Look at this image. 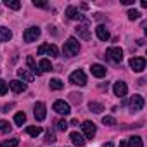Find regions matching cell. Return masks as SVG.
<instances>
[{
    "mask_svg": "<svg viewBox=\"0 0 147 147\" xmlns=\"http://www.w3.org/2000/svg\"><path fill=\"white\" fill-rule=\"evenodd\" d=\"M69 97H71V100L75 102V104H80V102H82V97H83V95H82V94H71Z\"/></svg>",
    "mask_w": 147,
    "mask_h": 147,
    "instance_id": "36",
    "label": "cell"
},
{
    "mask_svg": "<svg viewBox=\"0 0 147 147\" xmlns=\"http://www.w3.org/2000/svg\"><path fill=\"white\" fill-rule=\"evenodd\" d=\"M38 71H40V73L52 71V64H50V61H49V59H42V61L38 62Z\"/></svg>",
    "mask_w": 147,
    "mask_h": 147,
    "instance_id": "19",
    "label": "cell"
},
{
    "mask_svg": "<svg viewBox=\"0 0 147 147\" xmlns=\"http://www.w3.org/2000/svg\"><path fill=\"white\" fill-rule=\"evenodd\" d=\"M7 90H9V85H7L4 80H0V95H5Z\"/></svg>",
    "mask_w": 147,
    "mask_h": 147,
    "instance_id": "33",
    "label": "cell"
},
{
    "mask_svg": "<svg viewBox=\"0 0 147 147\" xmlns=\"http://www.w3.org/2000/svg\"><path fill=\"white\" fill-rule=\"evenodd\" d=\"M62 52H64V55H67V57L76 55V54L80 52V43H78V40H76L75 36L67 38V42H66L64 47H62Z\"/></svg>",
    "mask_w": 147,
    "mask_h": 147,
    "instance_id": "1",
    "label": "cell"
},
{
    "mask_svg": "<svg viewBox=\"0 0 147 147\" xmlns=\"http://www.w3.org/2000/svg\"><path fill=\"white\" fill-rule=\"evenodd\" d=\"M26 133H28L30 137H38V135L42 133V128H40V126H28V128H26Z\"/></svg>",
    "mask_w": 147,
    "mask_h": 147,
    "instance_id": "25",
    "label": "cell"
},
{
    "mask_svg": "<svg viewBox=\"0 0 147 147\" xmlns=\"http://www.w3.org/2000/svg\"><path fill=\"white\" fill-rule=\"evenodd\" d=\"M128 106H130V111H140V109L145 106V100H144V97H142V95L135 94V95L128 100Z\"/></svg>",
    "mask_w": 147,
    "mask_h": 147,
    "instance_id": "5",
    "label": "cell"
},
{
    "mask_svg": "<svg viewBox=\"0 0 147 147\" xmlns=\"http://www.w3.org/2000/svg\"><path fill=\"white\" fill-rule=\"evenodd\" d=\"M33 5H35V7H40V9H47V7H49V4L43 2V0H33Z\"/></svg>",
    "mask_w": 147,
    "mask_h": 147,
    "instance_id": "34",
    "label": "cell"
},
{
    "mask_svg": "<svg viewBox=\"0 0 147 147\" xmlns=\"http://www.w3.org/2000/svg\"><path fill=\"white\" fill-rule=\"evenodd\" d=\"M113 90H114V94H116L118 97H125V95L128 94V87H126L125 82H116L114 87H113Z\"/></svg>",
    "mask_w": 147,
    "mask_h": 147,
    "instance_id": "12",
    "label": "cell"
},
{
    "mask_svg": "<svg viewBox=\"0 0 147 147\" xmlns=\"http://www.w3.org/2000/svg\"><path fill=\"white\" fill-rule=\"evenodd\" d=\"M38 36H40V28H36V26H31V28H28V30L24 31V35H23L24 42H28V43L35 42Z\"/></svg>",
    "mask_w": 147,
    "mask_h": 147,
    "instance_id": "7",
    "label": "cell"
},
{
    "mask_svg": "<svg viewBox=\"0 0 147 147\" xmlns=\"http://www.w3.org/2000/svg\"><path fill=\"white\" fill-rule=\"evenodd\" d=\"M52 107H54V111H55L57 114H62V116H67V114L71 113L69 104H67V102H64V100H55Z\"/></svg>",
    "mask_w": 147,
    "mask_h": 147,
    "instance_id": "6",
    "label": "cell"
},
{
    "mask_svg": "<svg viewBox=\"0 0 147 147\" xmlns=\"http://www.w3.org/2000/svg\"><path fill=\"white\" fill-rule=\"evenodd\" d=\"M69 82H71L73 85L85 87V85H87V75H85L82 69H76V71H73L71 75H69Z\"/></svg>",
    "mask_w": 147,
    "mask_h": 147,
    "instance_id": "2",
    "label": "cell"
},
{
    "mask_svg": "<svg viewBox=\"0 0 147 147\" xmlns=\"http://www.w3.org/2000/svg\"><path fill=\"white\" fill-rule=\"evenodd\" d=\"M26 64L30 66V69L33 71V75H35V73H36V75H42V73L38 71V67H36V64H35V61H33V57L30 55V57H26Z\"/></svg>",
    "mask_w": 147,
    "mask_h": 147,
    "instance_id": "26",
    "label": "cell"
},
{
    "mask_svg": "<svg viewBox=\"0 0 147 147\" xmlns=\"http://www.w3.org/2000/svg\"><path fill=\"white\" fill-rule=\"evenodd\" d=\"M95 33H97V36H99V40H102V42H107L109 40V31L106 30V26H102V24H99L97 28H95Z\"/></svg>",
    "mask_w": 147,
    "mask_h": 147,
    "instance_id": "18",
    "label": "cell"
},
{
    "mask_svg": "<svg viewBox=\"0 0 147 147\" xmlns=\"http://www.w3.org/2000/svg\"><path fill=\"white\" fill-rule=\"evenodd\" d=\"M75 31H76V35H78L80 38H83V40H90V30H88L87 24H78V26L75 28Z\"/></svg>",
    "mask_w": 147,
    "mask_h": 147,
    "instance_id": "14",
    "label": "cell"
},
{
    "mask_svg": "<svg viewBox=\"0 0 147 147\" xmlns=\"http://www.w3.org/2000/svg\"><path fill=\"white\" fill-rule=\"evenodd\" d=\"M9 87H11V90H12L14 94H21V92L26 90V83L21 82V80H12V82L9 83Z\"/></svg>",
    "mask_w": 147,
    "mask_h": 147,
    "instance_id": "15",
    "label": "cell"
},
{
    "mask_svg": "<svg viewBox=\"0 0 147 147\" xmlns=\"http://www.w3.org/2000/svg\"><path fill=\"white\" fill-rule=\"evenodd\" d=\"M82 130H83V137H87V138H92V137L97 133L95 123H92V121H83V125H82Z\"/></svg>",
    "mask_w": 147,
    "mask_h": 147,
    "instance_id": "8",
    "label": "cell"
},
{
    "mask_svg": "<svg viewBox=\"0 0 147 147\" xmlns=\"http://www.w3.org/2000/svg\"><path fill=\"white\" fill-rule=\"evenodd\" d=\"M102 147H113V144H111V142H107V144H104Z\"/></svg>",
    "mask_w": 147,
    "mask_h": 147,
    "instance_id": "39",
    "label": "cell"
},
{
    "mask_svg": "<svg viewBox=\"0 0 147 147\" xmlns=\"http://www.w3.org/2000/svg\"><path fill=\"white\" fill-rule=\"evenodd\" d=\"M102 123H104V125H116V119H114L113 116H104V118H102Z\"/></svg>",
    "mask_w": 147,
    "mask_h": 147,
    "instance_id": "35",
    "label": "cell"
},
{
    "mask_svg": "<svg viewBox=\"0 0 147 147\" xmlns=\"http://www.w3.org/2000/svg\"><path fill=\"white\" fill-rule=\"evenodd\" d=\"M33 114H35V119H36V121H43L45 116H47L45 104H43V102H36V104H35V109H33Z\"/></svg>",
    "mask_w": 147,
    "mask_h": 147,
    "instance_id": "11",
    "label": "cell"
},
{
    "mask_svg": "<svg viewBox=\"0 0 147 147\" xmlns=\"http://www.w3.org/2000/svg\"><path fill=\"white\" fill-rule=\"evenodd\" d=\"M43 140H45V144H54V142H55L57 138H55L54 131H50V130H49V131L45 133V138H43Z\"/></svg>",
    "mask_w": 147,
    "mask_h": 147,
    "instance_id": "30",
    "label": "cell"
},
{
    "mask_svg": "<svg viewBox=\"0 0 147 147\" xmlns=\"http://www.w3.org/2000/svg\"><path fill=\"white\" fill-rule=\"evenodd\" d=\"M12 38V33L9 28H0V42H9Z\"/></svg>",
    "mask_w": 147,
    "mask_h": 147,
    "instance_id": "21",
    "label": "cell"
},
{
    "mask_svg": "<svg viewBox=\"0 0 147 147\" xmlns=\"http://www.w3.org/2000/svg\"><path fill=\"white\" fill-rule=\"evenodd\" d=\"M67 126H69V123H67V121H64V119H59V121H57V128H59L61 131H66V130H67Z\"/></svg>",
    "mask_w": 147,
    "mask_h": 147,
    "instance_id": "32",
    "label": "cell"
},
{
    "mask_svg": "<svg viewBox=\"0 0 147 147\" xmlns=\"http://www.w3.org/2000/svg\"><path fill=\"white\" fill-rule=\"evenodd\" d=\"M88 109H90L92 113L99 114V113H102V111H104V106H102L100 102H90V104H88Z\"/></svg>",
    "mask_w": 147,
    "mask_h": 147,
    "instance_id": "22",
    "label": "cell"
},
{
    "mask_svg": "<svg viewBox=\"0 0 147 147\" xmlns=\"http://www.w3.org/2000/svg\"><path fill=\"white\" fill-rule=\"evenodd\" d=\"M5 5L12 11H19L21 9V2L19 0H5Z\"/></svg>",
    "mask_w": 147,
    "mask_h": 147,
    "instance_id": "24",
    "label": "cell"
},
{
    "mask_svg": "<svg viewBox=\"0 0 147 147\" xmlns=\"http://www.w3.org/2000/svg\"><path fill=\"white\" fill-rule=\"evenodd\" d=\"M38 55H50V57H57L59 55V49L55 45L50 43H42L38 47Z\"/></svg>",
    "mask_w": 147,
    "mask_h": 147,
    "instance_id": "3",
    "label": "cell"
},
{
    "mask_svg": "<svg viewBox=\"0 0 147 147\" xmlns=\"http://www.w3.org/2000/svg\"><path fill=\"white\" fill-rule=\"evenodd\" d=\"M69 138L73 140V144L78 145V147H83V145H85V137H83L82 133H78V131H73V133L69 135Z\"/></svg>",
    "mask_w": 147,
    "mask_h": 147,
    "instance_id": "17",
    "label": "cell"
},
{
    "mask_svg": "<svg viewBox=\"0 0 147 147\" xmlns=\"http://www.w3.org/2000/svg\"><path fill=\"white\" fill-rule=\"evenodd\" d=\"M106 57L113 62H121L123 61V50L119 47H109L106 50Z\"/></svg>",
    "mask_w": 147,
    "mask_h": 147,
    "instance_id": "4",
    "label": "cell"
},
{
    "mask_svg": "<svg viewBox=\"0 0 147 147\" xmlns=\"http://www.w3.org/2000/svg\"><path fill=\"white\" fill-rule=\"evenodd\" d=\"M119 147H130L128 142H119Z\"/></svg>",
    "mask_w": 147,
    "mask_h": 147,
    "instance_id": "38",
    "label": "cell"
},
{
    "mask_svg": "<svg viewBox=\"0 0 147 147\" xmlns=\"http://www.w3.org/2000/svg\"><path fill=\"white\" fill-rule=\"evenodd\" d=\"M66 16H67L69 19H75V21H87L85 16H83L76 7H73V5H69V7L66 9Z\"/></svg>",
    "mask_w": 147,
    "mask_h": 147,
    "instance_id": "9",
    "label": "cell"
},
{
    "mask_svg": "<svg viewBox=\"0 0 147 147\" xmlns=\"http://www.w3.org/2000/svg\"><path fill=\"white\" fill-rule=\"evenodd\" d=\"M18 145H19V138H9L0 144V147H18Z\"/></svg>",
    "mask_w": 147,
    "mask_h": 147,
    "instance_id": "27",
    "label": "cell"
},
{
    "mask_svg": "<svg viewBox=\"0 0 147 147\" xmlns=\"http://www.w3.org/2000/svg\"><path fill=\"white\" fill-rule=\"evenodd\" d=\"M130 67H131L133 71H137V73L144 71V69H145V59H144V57H131V59H130Z\"/></svg>",
    "mask_w": 147,
    "mask_h": 147,
    "instance_id": "10",
    "label": "cell"
},
{
    "mask_svg": "<svg viewBox=\"0 0 147 147\" xmlns=\"http://www.w3.org/2000/svg\"><path fill=\"white\" fill-rule=\"evenodd\" d=\"M90 71H92V75L97 76V78H104V76H106V73H107L106 66H102V64H92Z\"/></svg>",
    "mask_w": 147,
    "mask_h": 147,
    "instance_id": "13",
    "label": "cell"
},
{
    "mask_svg": "<svg viewBox=\"0 0 147 147\" xmlns=\"http://www.w3.org/2000/svg\"><path fill=\"white\" fill-rule=\"evenodd\" d=\"M138 18H140V12H138V11H135V9L128 11V19H130V21H135V19H138Z\"/></svg>",
    "mask_w": 147,
    "mask_h": 147,
    "instance_id": "31",
    "label": "cell"
},
{
    "mask_svg": "<svg viewBox=\"0 0 147 147\" xmlns=\"http://www.w3.org/2000/svg\"><path fill=\"white\" fill-rule=\"evenodd\" d=\"M18 76H19L23 82H28V83L35 80V75H33L30 69H18Z\"/></svg>",
    "mask_w": 147,
    "mask_h": 147,
    "instance_id": "16",
    "label": "cell"
},
{
    "mask_svg": "<svg viewBox=\"0 0 147 147\" xmlns=\"http://www.w3.org/2000/svg\"><path fill=\"white\" fill-rule=\"evenodd\" d=\"M123 4L125 5H130V4H133V0H123Z\"/></svg>",
    "mask_w": 147,
    "mask_h": 147,
    "instance_id": "37",
    "label": "cell"
},
{
    "mask_svg": "<svg viewBox=\"0 0 147 147\" xmlns=\"http://www.w3.org/2000/svg\"><path fill=\"white\" fill-rule=\"evenodd\" d=\"M24 121H26V114H24V113H16V116H14V123L19 125V126H23Z\"/></svg>",
    "mask_w": 147,
    "mask_h": 147,
    "instance_id": "28",
    "label": "cell"
},
{
    "mask_svg": "<svg viewBox=\"0 0 147 147\" xmlns=\"http://www.w3.org/2000/svg\"><path fill=\"white\" fill-rule=\"evenodd\" d=\"M128 145H130V147H144L142 137H138V135H133V137H130V140H128Z\"/></svg>",
    "mask_w": 147,
    "mask_h": 147,
    "instance_id": "20",
    "label": "cell"
},
{
    "mask_svg": "<svg viewBox=\"0 0 147 147\" xmlns=\"http://www.w3.org/2000/svg\"><path fill=\"white\" fill-rule=\"evenodd\" d=\"M0 131H4V133H9V131H11V125H9V121L0 119Z\"/></svg>",
    "mask_w": 147,
    "mask_h": 147,
    "instance_id": "29",
    "label": "cell"
},
{
    "mask_svg": "<svg viewBox=\"0 0 147 147\" xmlns=\"http://www.w3.org/2000/svg\"><path fill=\"white\" fill-rule=\"evenodd\" d=\"M49 85H50V88H52V90H62V87H64V83H62L59 78L50 80V82H49Z\"/></svg>",
    "mask_w": 147,
    "mask_h": 147,
    "instance_id": "23",
    "label": "cell"
}]
</instances>
